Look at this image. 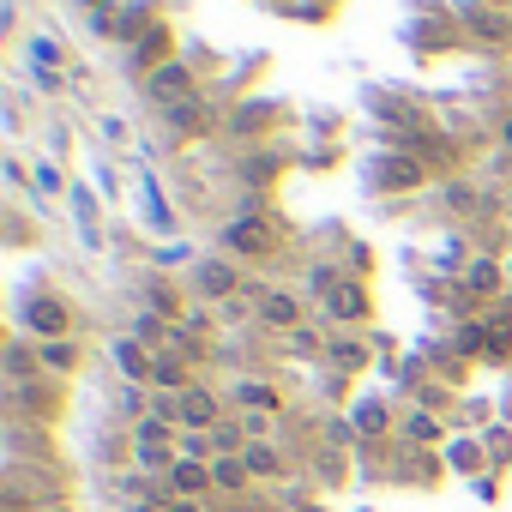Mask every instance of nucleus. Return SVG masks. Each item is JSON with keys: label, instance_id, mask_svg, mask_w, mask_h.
<instances>
[{"label": "nucleus", "instance_id": "f257e3e1", "mask_svg": "<svg viewBox=\"0 0 512 512\" xmlns=\"http://www.w3.org/2000/svg\"><path fill=\"white\" fill-rule=\"evenodd\" d=\"M223 247L235 260H266V253H278V223L272 217H235L223 229Z\"/></svg>", "mask_w": 512, "mask_h": 512}, {"label": "nucleus", "instance_id": "f03ea898", "mask_svg": "<svg viewBox=\"0 0 512 512\" xmlns=\"http://www.w3.org/2000/svg\"><path fill=\"white\" fill-rule=\"evenodd\" d=\"M25 326H31L43 344H55V338L73 332V314H67V302H55V296H31V302H25Z\"/></svg>", "mask_w": 512, "mask_h": 512}, {"label": "nucleus", "instance_id": "7ed1b4c3", "mask_svg": "<svg viewBox=\"0 0 512 512\" xmlns=\"http://www.w3.org/2000/svg\"><path fill=\"white\" fill-rule=\"evenodd\" d=\"M175 422H181L187 434H211L223 416H217V398H211L205 386H187V392L175 398Z\"/></svg>", "mask_w": 512, "mask_h": 512}, {"label": "nucleus", "instance_id": "20e7f679", "mask_svg": "<svg viewBox=\"0 0 512 512\" xmlns=\"http://www.w3.org/2000/svg\"><path fill=\"white\" fill-rule=\"evenodd\" d=\"M205 488H217V482H211V464H205V458H175L169 494H175V500H199Z\"/></svg>", "mask_w": 512, "mask_h": 512}, {"label": "nucleus", "instance_id": "39448f33", "mask_svg": "<svg viewBox=\"0 0 512 512\" xmlns=\"http://www.w3.org/2000/svg\"><path fill=\"white\" fill-rule=\"evenodd\" d=\"M374 175H380V187H392V193H410V187H422V181H428V169H422L410 151L380 157V169H374Z\"/></svg>", "mask_w": 512, "mask_h": 512}, {"label": "nucleus", "instance_id": "423d86ee", "mask_svg": "<svg viewBox=\"0 0 512 512\" xmlns=\"http://www.w3.org/2000/svg\"><path fill=\"white\" fill-rule=\"evenodd\" d=\"M193 284H199V296H217V302H223V296L241 290V272H235L229 260H199V266H193Z\"/></svg>", "mask_w": 512, "mask_h": 512}, {"label": "nucleus", "instance_id": "0eeeda50", "mask_svg": "<svg viewBox=\"0 0 512 512\" xmlns=\"http://www.w3.org/2000/svg\"><path fill=\"white\" fill-rule=\"evenodd\" d=\"M404 151H410L422 169H446V163H452V145H446L440 133H428V127H410V133H404Z\"/></svg>", "mask_w": 512, "mask_h": 512}, {"label": "nucleus", "instance_id": "6e6552de", "mask_svg": "<svg viewBox=\"0 0 512 512\" xmlns=\"http://www.w3.org/2000/svg\"><path fill=\"white\" fill-rule=\"evenodd\" d=\"M464 25H470V37H488V43H506L512 37V19L500 7H476V0L464 7Z\"/></svg>", "mask_w": 512, "mask_h": 512}, {"label": "nucleus", "instance_id": "1a4fd4ad", "mask_svg": "<svg viewBox=\"0 0 512 512\" xmlns=\"http://www.w3.org/2000/svg\"><path fill=\"white\" fill-rule=\"evenodd\" d=\"M260 320H266V326H284V332H296V320H302V302H296V290H266V296H260Z\"/></svg>", "mask_w": 512, "mask_h": 512}, {"label": "nucleus", "instance_id": "9d476101", "mask_svg": "<svg viewBox=\"0 0 512 512\" xmlns=\"http://www.w3.org/2000/svg\"><path fill=\"white\" fill-rule=\"evenodd\" d=\"M211 482H217L223 494H241V488L253 482V470H247V458H241V452H229V458H211Z\"/></svg>", "mask_w": 512, "mask_h": 512}, {"label": "nucleus", "instance_id": "9b49d317", "mask_svg": "<svg viewBox=\"0 0 512 512\" xmlns=\"http://www.w3.org/2000/svg\"><path fill=\"white\" fill-rule=\"evenodd\" d=\"M187 91H193L187 67H157V73H151V97H163V103H181Z\"/></svg>", "mask_w": 512, "mask_h": 512}, {"label": "nucleus", "instance_id": "f8f14e48", "mask_svg": "<svg viewBox=\"0 0 512 512\" xmlns=\"http://www.w3.org/2000/svg\"><path fill=\"white\" fill-rule=\"evenodd\" d=\"M326 308H332L338 320H362V314H368V296H362V284H338V290L326 296Z\"/></svg>", "mask_w": 512, "mask_h": 512}, {"label": "nucleus", "instance_id": "ddd939ff", "mask_svg": "<svg viewBox=\"0 0 512 512\" xmlns=\"http://www.w3.org/2000/svg\"><path fill=\"white\" fill-rule=\"evenodd\" d=\"M151 380H157L163 392H175V398H181V392L193 386V380H187V362H181V356H157V362H151Z\"/></svg>", "mask_w": 512, "mask_h": 512}, {"label": "nucleus", "instance_id": "4468645a", "mask_svg": "<svg viewBox=\"0 0 512 512\" xmlns=\"http://www.w3.org/2000/svg\"><path fill=\"white\" fill-rule=\"evenodd\" d=\"M464 290H470V296H482V302H488V296H494V290H500V266H494V260H476V266H470V272H464Z\"/></svg>", "mask_w": 512, "mask_h": 512}, {"label": "nucleus", "instance_id": "2eb2a0df", "mask_svg": "<svg viewBox=\"0 0 512 512\" xmlns=\"http://www.w3.org/2000/svg\"><path fill=\"white\" fill-rule=\"evenodd\" d=\"M37 368H43V350H31V344H13V350H7V374H13L19 386H31Z\"/></svg>", "mask_w": 512, "mask_h": 512}, {"label": "nucleus", "instance_id": "dca6fc26", "mask_svg": "<svg viewBox=\"0 0 512 512\" xmlns=\"http://www.w3.org/2000/svg\"><path fill=\"white\" fill-rule=\"evenodd\" d=\"M235 404H253V410H278V392L266 380H235Z\"/></svg>", "mask_w": 512, "mask_h": 512}, {"label": "nucleus", "instance_id": "f3484780", "mask_svg": "<svg viewBox=\"0 0 512 512\" xmlns=\"http://www.w3.org/2000/svg\"><path fill=\"white\" fill-rule=\"evenodd\" d=\"M241 458H247V470H253V476H284V458H278L272 446H260V440H253Z\"/></svg>", "mask_w": 512, "mask_h": 512}, {"label": "nucleus", "instance_id": "a211bd4d", "mask_svg": "<svg viewBox=\"0 0 512 512\" xmlns=\"http://www.w3.org/2000/svg\"><path fill=\"white\" fill-rule=\"evenodd\" d=\"M326 356H332V362H338V368H344V374H356V368H362V362H368V350H362V344H356V338H338V344H332V350H326Z\"/></svg>", "mask_w": 512, "mask_h": 512}, {"label": "nucleus", "instance_id": "6ab92c4d", "mask_svg": "<svg viewBox=\"0 0 512 512\" xmlns=\"http://www.w3.org/2000/svg\"><path fill=\"white\" fill-rule=\"evenodd\" d=\"M169 121H175L181 133H199V127H205V103H199V97H193V103H175Z\"/></svg>", "mask_w": 512, "mask_h": 512}, {"label": "nucleus", "instance_id": "aec40b11", "mask_svg": "<svg viewBox=\"0 0 512 512\" xmlns=\"http://www.w3.org/2000/svg\"><path fill=\"white\" fill-rule=\"evenodd\" d=\"M79 362V350L67 344V338H55V344H43V368H55V374H67Z\"/></svg>", "mask_w": 512, "mask_h": 512}, {"label": "nucleus", "instance_id": "412c9836", "mask_svg": "<svg viewBox=\"0 0 512 512\" xmlns=\"http://www.w3.org/2000/svg\"><path fill=\"white\" fill-rule=\"evenodd\" d=\"M133 446H169V422H163V416H145V422L133 428Z\"/></svg>", "mask_w": 512, "mask_h": 512}, {"label": "nucleus", "instance_id": "4be33fe9", "mask_svg": "<svg viewBox=\"0 0 512 512\" xmlns=\"http://www.w3.org/2000/svg\"><path fill=\"white\" fill-rule=\"evenodd\" d=\"M133 458H139L145 470H175L181 452H175V446H133Z\"/></svg>", "mask_w": 512, "mask_h": 512}, {"label": "nucleus", "instance_id": "5701e85b", "mask_svg": "<svg viewBox=\"0 0 512 512\" xmlns=\"http://www.w3.org/2000/svg\"><path fill=\"white\" fill-rule=\"evenodd\" d=\"M115 356H121V368H127V374H133V380H151V356H145V350H139V344H121V350H115Z\"/></svg>", "mask_w": 512, "mask_h": 512}, {"label": "nucleus", "instance_id": "b1692460", "mask_svg": "<svg viewBox=\"0 0 512 512\" xmlns=\"http://www.w3.org/2000/svg\"><path fill=\"white\" fill-rule=\"evenodd\" d=\"M404 440H416V446H428V440H440V422H434V416H422V410H416V416H410V422H404Z\"/></svg>", "mask_w": 512, "mask_h": 512}, {"label": "nucleus", "instance_id": "393cba45", "mask_svg": "<svg viewBox=\"0 0 512 512\" xmlns=\"http://www.w3.org/2000/svg\"><path fill=\"white\" fill-rule=\"evenodd\" d=\"M290 350H296V356H314V350H320V332H314V326H296V332H290Z\"/></svg>", "mask_w": 512, "mask_h": 512}, {"label": "nucleus", "instance_id": "a878e982", "mask_svg": "<svg viewBox=\"0 0 512 512\" xmlns=\"http://www.w3.org/2000/svg\"><path fill=\"white\" fill-rule=\"evenodd\" d=\"M163 43H169V37H163V31H151V43H139V61H163Z\"/></svg>", "mask_w": 512, "mask_h": 512}, {"label": "nucleus", "instance_id": "bb28decb", "mask_svg": "<svg viewBox=\"0 0 512 512\" xmlns=\"http://www.w3.org/2000/svg\"><path fill=\"white\" fill-rule=\"evenodd\" d=\"M139 338H145V344H157V338H169V332H163V320H151V314H139Z\"/></svg>", "mask_w": 512, "mask_h": 512}, {"label": "nucleus", "instance_id": "cd10ccee", "mask_svg": "<svg viewBox=\"0 0 512 512\" xmlns=\"http://www.w3.org/2000/svg\"><path fill=\"white\" fill-rule=\"evenodd\" d=\"M37 61H43V67H55V61H61V43H55V37H43V43H37Z\"/></svg>", "mask_w": 512, "mask_h": 512}, {"label": "nucleus", "instance_id": "c85d7f7f", "mask_svg": "<svg viewBox=\"0 0 512 512\" xmlns=\"http://www.w3.org/2000/svg\"><path fill=\"white\" fill-rule=\"evenodd\" d=\"M362 428H368V434H374V428H386V410H380V404H368V410H362Z\"/></svg>", "mask_w": 512, "mask_h": 512}, {"label": "nucleus", "instance_id": "c756f323", "mask_svg": "<svg viewBox=\"0 0 512 512\" xmlns=\"http://www.w3.org/2000/svg\"><path fill=\"white\" fill-rule=\"evenodd\" d=\"M163 512H205V500H163Z\"/></svg>", "mask_w": 512, "mask_h": 512}, {"label": "nucleus", "instance_id": "7c9ffc66", "mask_svg": "<svg viewBox=\"0 0 512 512\" xmlns=\"http://www.w3.org/2000/svg\"><path fill=\"white\" fill-rule=\"evenodd\" d=\"M476 7H500V13H506V7H512V0H476Z\"/></svg>", "mask_w": 512, "mask_h": 512}, {"label": "nucleus", "instance_id": "2f4dec72", "mask_svg": "<svg viewBox=\"0 0 512 512\" xmlns=\"http://www.w3.org/2000/svg\"><path fill=\"white\" fill-rule=\"evenodd\" d=\"M127 512H163V506H151V500H145V506H127Z\"/></svg>", "mask_w": 512, "mask_h": 512}, {"label": "nucleus", "instance_id": "473e14b6", "mask_svg": "<svg viewBox=\"0 0 512 512\" xmlns=\"http://www.w3.org/2000/svg\"><path fill=\"white\" fill-rule=\"evenodd\" d=\"M25 512H67V506H25Z\"/></svg>", "mask_w": 512, "mask_h": 512}, {"label": "nucleus", "instance_id": "72a5a7b5", "mask_svg": "<svg viewBox=\"0 0 512 512\" xmlns=\"http://www.w3.org/2000/svg\"><path fill=\"white\" fill-rule=\"evenodd\" d=\"M500 139H506V151H512V121H506V133H500Z\"/></svg>", "mask_w": 512, "mask_h": 512}]
</instances>
